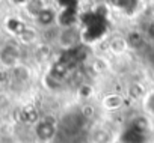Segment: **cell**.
<instances>
[{"label":"cell","mask_w":154,"mask_h":143,"mask_svg":"<svg viewBox=\"0 0 154 143\" xmlns=\"http://www.w3.org/2000/svg\"><path fill=\"white\" fill-rule=\"evenodd\" d=\"M125 41H127L128 47H134V48L136 47H140L142 42H143V33L136 32V30H131V32H128Z\"/></svg>","instance_id":"cell-11"},{"label":"cell","mask_w":154,"mask_h":143,"mask_svg":"<svg viewBox=\"0 0 154 143\" xmlns=\"http://www.w3.org/2000/svg\"><path fill=\"white\" fill-rule=\"evenodd\" d=\"M12 73H14V77L20 82H26L30 77V71L24 65H17L15 68H12Z\"/></svg>","instance_id":"cell-13"},{"label":"cell","mask_w":154,"mask_h":143,"mask_svg":"<svg viewBox=\"0 0 154 143\" xmlns=\"http://www.w3.org/2000/svg\"><path fill=\"white\" fill-rule=\"evenodd\" d=\"M14 2H15V3H26L27 0H14Z\"/></svg>","instance_id":"cell-19"},{"label":"cell","mask_w":154,"mask_h":143,"mask_svg":"<svg viewBox=\"0 0 154 143\" xmlns=\"http://www.w3.org/2000/svg\"><path fill=\"white\" fill-rule=\"evenodd\" d=\"M107 62H106V59H103V57H97L94 62H92V68L97 71V73H104V71H107Z\"/></svg>","instance_id":"cell-16"},{"label":"cell","mask_w":154,"mask_h":143,"mask_svg":"<svg viewBox=\"0 0 154 143\" xmlns=\"http://www.w3.org/2000/svg\"><path fill=\"white\" fill-rule=\"evenodd\" d=\"M18 38H20V41H21L23 44H26V45H30V44H33V42L38 39V33H36V30L26 27V29L23 30V33H21Z\"/></svg>","instance_id":"cell-12"},{"label":"cell","mask_w":154,"mask_h":143,"mask_svg":"<svg viewBox=\"0 0 154 143\" xmlns=\"http://www.w3.org/2000/svg\"><path fill=\"white\" fill-rule=\"evenodd\" d=\"M24 6H26V12L35 18L42 9L47 8V3H45V0H27Z\"/></svg>","instance_id":"cell-7"},{"label":"cell","mask_w":154,"mask_h":143,"mask_svg":"<svg viewBox=\"0 0 154 143\" xmlns=\"http://www.w3.org/2000/svg\"><path fill=\"white\" fill-rule=\"evenodd\" d=\"M50 53H51L50 45H48V44H41V45H38V47H36L35 56H36V59H38V60H45V59H48Z\"/></svg>","instance_id":"cell-14"},{"label":"cell","mask_w":154,"mask_h":143,"mask_svg":"<svg viewBox=\"0 0 154 143\" xmlns=\"http://www.w3.org/2000/svg\"><path fill=\"white\" fill-rule=\"evenodd\" d=\"M143 109L148 115L154 116V91L146 94L145 98H143Z\"/></svg>","instance_id":"cell-15"},{"label":"cell","mask_w":154,"mask_h":143,"mask_svg":"<svg viewBox=\"0 0 154 143\" xmlns=\"http://www.w3.org/2000/svg\"><path fill=\"white\" fill-rule=\"evenodd\" d=\"M127 94H128V97H130L131 100H134V101H140V100L143 101V98H145V95H146V91H145L143 85L134 82V83H131V85L128 86Z\"/></svg>","instance_id":"cell-8"},{"label":"cell","mask_w":154,"mask_h":143,"mask_svg":"<svg viewBox=\"0 0 154 143\" xmlns=\"http://www.w3.org/2000/svg\"><path fill=\"white\" fill-rule=\"evenodd\" d=\"M6 26H8V29H9V32H12L14 35H21L23 33V30L27 27L21 20H18V18H9L8 21H6Z\"/></svg>","instance_id":"cell-10"},{"label":"cell","mask_w":154,"mask_h":143,"mask_svg":"<svg viewBox=\"0 0 154 143\" xmlns=\"http://www.w3.org/2000/svg\"><path fill=\"white\" fill-rule=\"evenodd\" d=\"M35 23H36L39 27H44V29L53 27V26L57 23V12H56V9L47 6L45 9H42V11L35 17Z\"/></svg>","instance_id":"cell-4"},{"label":"cell","mask_w":154,"mask_h":143,"mask_svg":"<svg viewBox=\"0 0 154 143\" xmlns=\"http://www.w3.org/2000/svg\"><path fill=\"white\" fill-rule=\"evenodd\" d=\"M45 85H47V88H48L50 91H57V89L60 88V80L54 79V77L50 74V76L45 77Z\"/></svg>","instance_id":"cell-17"},{"label":"cell","mask_w":154,"mask_h":143,"mask_svg":"<svg viewBox=\"0 0 154 143\" xmlns=\"http://www.w3.org/2000/svg\"><path fill=\"white\" fill-rule=\"evenodd\" d=\"M82 41V33L80 29L77 26H66V27H60L57 32V38H56V44L57 47L63 48V50H72Z\"/></svg>","instance_id":"cell-2"},{"label":"cell","mask_w":154,"mask_h":143,"mask_svg":"<svg viewBox=\"0 0 154 143\" xmlns=\"http://www.w3.org/2000/svg\"><path fill=\"white\" fill-rule=\"evenodd\" d=\"M124 106V98L119 94H107L101 100V107L107 112H116Z\"/></svg>","instance_id":"cell-5"},{"label":"cell","mask_w":154,"mask_h":143,"mask_svg":"<svg viewBox=\"0 0 154 143\" xmlns=\"http://www.w3.org/2000/svg\"><path fill=\"white\" fill-rule=\"evenodd\" d=\"M21 51L17 44H5L0 47V63L8 66V68H15L20 62Z\"/></svg>","instance_id":"cell-3"},{"label":"cell","mask_w":154,"mask_h":143,"mask_svg":"<svg viewBox=\"0 0 154 143\" xmlns=\"http://www.w3.org/2000/svg\"><path fill=\"white\" fill-rule=\"evenodd\" d=\"M109 48H110L112 53L121 54V53H124V51L128 48V44H127L125 38H122V36H115V38L109 42Z\"/></svg>","instance_id":"cell-9"},{"label":"cell","mask_w":154,"mask_h":143,"mask_svg":"<svg viewBox=\"0 0 154 143\" xmlns=\"http://www.w3.org/2000/svg\"><path fill=\"white\" fill-rule=\"evenodd\" d=\"M145 33L151 38V39H154V21H151L148 26H146V30H145Z\"/></svg>","instance_id":"cell-18"},{"label":"cell","mask_w":154,"mask_h":143,"mask_svg":"<svg viewBox=\"0 0 154 143\" xmlns=\"http://www.w3.org/2000/svg\"><path fill=\"white\" fill-rule=\"evenodd\" d=\"M33 134H35L36 140H39L42 143L51 142L56 137V134H57V122H56V119H53L50 116L38 119V122L33 127Z\"/></svg>","instance_id":"cell-1"},{"label":"cell","mask_w":154,"mask_h":143,"mask_svg":"<svg viewBox=\"0 0 154 143\" xmlns=\"http://www.w3.org/2000/svg\"><path fill=\"white\" fill-rule=\"evenodd\" d=\"M110 140H112L110 133L103 127H97L91 133V142L92 143H110Z\"/></svg>","instance_id":"cell-6"}]
</instances>
